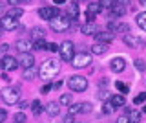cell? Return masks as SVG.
Here are the masks:
<instances>
[{
    "instance_id": "1",
    "label": "cell",
    "mask_w": 146,
    "mask_h": 123,
    "mask_svg": "<svg viewBox=\"0 0 146 123\" xmlns=\"http://www.w3.org/2000/svg\"><path fill=\"white\" fill-rule=\"evenodd\" d=\"M58 70H60V65H58V61H55V59H48V61H44L42 65H40V68H38V75L42 77V79L49 81V79H53V77L58 74Z\"/></svg>"
},
{
    "instance_id": "2",
    "label": "cell",
    "mask_w": 146,
    "mask_h": 123,
    "mask_svg": "<svg viewBox=\"0 0 146 123\" xmlns=\"http://www.w3.org/2000/svg\"><path fill=\"white\" fill-rule=\"evenodd\" d=\"M0 95H2L4 103L6 105H15L18 103V99H20V92H18V88L15 86H6V88L0 90Z\"/></svg>"
},
{
    "instance_id": "3",
    "label": "cell",
    "mask_w": 146,
    "mask_h": 123,
    "mask_svg": "<svg viewBox=\"0 0 146 123\" xmlns=\"http://www.w3.org/2000/svg\"><path fill=\"white\" fill-rule=\"evenodd\" d=\"M68 86H70L73 92H84L88 88V79L84 75H71L68 79Z\"/></svg>"
},
{
    "instance_id": "4",
    "label": "cell",
    "mask_w": 146,
    "mask_h": 123,
    "mask_svg": "<svg viewBox=\"0 0 146 123\" xmlns=\"http://www.w3.org/2000/svg\"><path fill=\"white\" fill-rule=\"evenodd\" d=\"M49 26H51V30L53 31H66V30H70V26H71V19L70 17H55L53 20H49Z\"/></svg>"
},
{
    "instance_id": "5",
    "label": "cell",
    "mask_w": 146,
    "mask_h": 123,
    "mask_svg": "<svg viewBox=\"0 0 146 123\" xmlns=\"http://www.w3.org/2000/svg\"><path fill=\"white\" fill-rule=\"evenodd\" d=\"M73 42L71 40H64V42L58 46V53H60V59L62 61H66V63H71V59L73 55H75V52H73Z\"/></svg>"
},
{
    "instance_id": "6",
    "label": "cell",
    "mask_w": 146,
    "mask_h": 123,
    "mask_svg": "<svg viewBox=\"0 0 146 123\" xmlns=\"http://www.w3.org/2000/svg\"><path fill=\"white\" fill-rule=\"evenodd\" d=\"M71 65L75 68H86V66L91 65V55H90V53H84V52L75 53L73 59H71Z\"/></svg>"
},
{
    "instance_id": "7",
    "label": "cell",
    "mask_w": 146,
    "mask_h": 123,
    "mask_svg": "<svg viewBox=\"0 0 146 123\" xmlns=\"http://www.w3.org/2000/svg\"><path fill=\"white\" fill-rule=\"evenodd\" d=\"M108 30H110V33H113V35H115V33H122V35H124V33H130V26H128V24H124V22H115V20H110L108 22Z\"/></svg>"
},
{
    "instance_id": "8",
    "label": "cell",
    "mask_w": 146,
    "mask_h": 123,
    "mask_svg": "<svg viewBox=\"0 0 146 123\" xmlns=\"http://www.w3.org/2000/svg\"><path fill=\"white\" fill-rule=\"evenodd\" d=\"M38 17L44 20H53L55 17H58V7L55 6H44L38 9Z\"/></svg>"
},
{
    "instance_id": "9",
    "label": "cell",
    "mask_w": 146,
    "mask_h": 123,
    "mask_svg": "<svg viewBox=\"0 0 146 123\" xmlns=\"http://www.w3.org/2000/svg\"><path fill=\"white\" fill-rule=\"evenodd\" d=\"M17 63L22 68H31V66H35V57L31 55L29 52H20L18 57H17Z\"/></svg>"
},
{
    "instance_id": "10",
    "label": "cell",
    "mask_w": 146,
    "mask_h": 123,
    "mask_svg": "<svg viewBox=\"0 0 146 123\" xmlns=\"http://www.w3.org/2000/svg\"><path fill=\"white\" fill-rule=\"evenodd\" d=\"M122 40H124L126 46H131V48H143L144 46V40L141 37H137V35H131V33H124Z\"/></svg>"
},
{
    "instance_id": "11",
    "label": "cell",
    "mask_w": 146,
    "mask_h": 123,
    "mask_svg": "<svg viewBox=\"0 0 146 123\" xmlns=\"http://www.w3.org/2000/svg\"><path fill=\"white\" fill-rule=\"evenodd\" d=\"M0 28L6 30V31H13V30L18 28V20L13 19V17H9V15H4L2 19H0Z\"/></svg>"
},
{
    "instance_id": "12",
    "label": "cell",
    "mask_w": 146,
    "mask_h": 123,
    "mask_svg": "<svg viewBox=\"0 0 146 123\" xmlns=\"http://www.w3.org/2000/svg\"><path fill=\"white\" fill-rule=\"evenodd\" d=\"M0 66H2L4 72H11V70H15L18 66V63H17V59L13 55H4L2 61H0Z\"/></svg>"
},
{
    "instance_id": "13",
    "label": "cell",
    "mask_w": 146,
    "mask_h": 123,
    "mask_svg": "<svg viewBox=\"0 0 146 123\" xmlns=\"http://www.w3.org/2000/svg\"><path fill=\"white\" fill-rule=\"evenodd\" d=\"M110 68H111L113 72H117V74H121V72L126 70V61L122 57H113L111 61H110Z\"/></svg>"
},
{
    "instance_id": "14",
    "label": "cell",
    "mask_w": 146,
    "mask_h": 123,
    "mask_svg": "<svg viewBox=\"0 0 146 123\" xmlns=\"http://www.w3.org/2000/svg\"><path fill=\"white\" fill-rule=\"evenodd\" d=\"M93 37L97 39V42H100V44H110L113 40V33H110V31H100L99 30Z\"/></svg>"
},
{
    "instance_id": "15",
    "label": "cell",
    "mask_w": 146,
    "mask_h": 123,
    "mask_svg": "<svg viewBox=\"0 0 146 123\" xmlns=\"http://www.w3.org/2000/svg\"><path fill=\"white\" fill-rule=\"evenodd\" d=\"M46 114L48 116H51V118H55V116H58V112H60V105H58L57 101H49L48 105H46Z\"/></svg>"
},
{
    "instance_id": "16",
    "label": "cell",
    "mask_w": 146,
    "mask_h": 123,
    "mask_svg": "<svg viewBox=\"0 0 146 123\" xmlns=\"http://www.w3.org/2000/svg\"><path fill=\"white\" fill-rule=\"evenodd\" d=\"M110 103H111L113 108H117V107H124L126 99H124V95H122V94H115V95L110 97Z\"/></svg>"
},
{
    "instance_id": "17",
    "label": "cell",
    "mask_w": 146,
    "mask_h": 123,
    "mask_svg": "<svg viewBox=\"0 0 146 123\" xmlns=\"http://www.w3.org/2000/svg\"><path fill=\"white\" fill-rule=\"evenodd\" d=\"M90 50H91V53H93V55H104V53L108 52V44L95 42V44H93V46H91Z\"/></svg>"
},
{
    "instance_id": "18",
    "label": "cell",
    "mask_w": 146,
    "mask_h": 123,
    "mask_svg": "<svg viewBox=\"0 0 146 123\" xmlns=\"http://www.w3.org/2000/svg\"><path fill=\"white\" fill-rule=\"evenodd\" d=\"M17 50H20V52H29V50H33V40H17Z\"/></svg>"
},
{
    "instance_id": "19",
    "label": "cell",
    "mask_w": 146,
    "mask_h": 123,
    "mask_svg": "<svg viewBox=\"0 0 146 123\" xmlns=\"http://www.w3.org/2000/svg\"><path fill=\"white\" fill-rule=\"evenodd\" d=\"M126 114H128V121H130V123H141V112L139 110L126 108Z\"/></svg>"
},
{
    "instance_id": "20",
    "label": "cell",
    "mask_w": 146,
    "mask_h": 123,
    "mask_svg": "<svg viewBox=\"0 0 146 123\" xmlns=\"http://www.w3.org/2000/svg\"><path fill=\"white\" fill-rule=\"evenodd\" d=\"M80 31H82L84 35H95V33L99 31V28H97V26L93 24V22H86V24H84V26L80 28Z\"/></svg>"
},
{
    "instance_id": "21",
    "label": "cell",
    "mask_w": 146,
    "mask_h": 123,
    "mask_svg": "<svg viewBox=\"0 0 146 123\" xmlns=\"http://www.w3.org/2000/svg\"><path fill=\"white\" fill-rule=\"evenodd\" d=\"M44 37H46V30L44 28L35 26V28L31 30V39H33V40H40V39H44Z\"/></svg>"
},
{
    "instance_id": "22",
    "label": "cell",
    "mask_w": 146,
    "mask_h": 123,
    "mask_svg": "<svg viewBox=\"0 0 146 123\" xmlns=\"http://www.w3.org/2000/svg\"><path fill=\"white\" fill-rule=\"evenodd\" d=\"M110 13H111V17H122V15L126 13V7L115 2V4L111 6V9H110Z\"/></svg>"
},
{
    "instance_id": "23",
    "label": "cell",
    "mask_w": 146,
    "mask_h": 123,
    "mask_svg": "<svg viewBox=\"0 0 146 123\" xmlns=\"http://www.w3.org/2000/svg\"><path fill=\"white\" fill-rule=\"evenodd\" d=\"M137 26H139L143 31H146V11H143V13L137 15Z\"/></svg>"
},
{
    "instance_id": "24",
    "label": "cell",
    "mask_w": 146,
    "mask_h": 123,
    "mask_svg": "<svg viewBox=\"0 0 146 123\" xmlns=\"http://www.w3.org/2000/svg\"><path fill=\"white\" fill-rule=\"evenodd\" d=\"M36 74H38V72L35 70V66H31V68H24V74H22V75H24V79L29 81V79H33Z\"/></svg>"
},
{
    "instance_id": "25",
    "label": "cell",
    "mask_w": 146,
    "mask_h": 123,
    "mask_svg": "<svg viewBox=\"0 0 146 123\" xmlns=\"http://www.w3.org/2000/svg\"><path fill=\"white\" fill-rule=\"evenodd\" d=\"M99 11H102V9H100V6H99V2H90L88 4V13H91V15H97Z\"/></svg>"
},
{
    "instance_id": "26",
    "label": "cell",
    "mask_w": 146,
    "mask_h": 123,
    "mask_svg": "<svg viewBox=\"0 0 146 123\" xmlns=\"http://www.w3.org/2000/svg\"><path fill=\"white\" fill-rule=\"evenodd\" d=\"M7 15H9V17H13V19H20V17L24 15V11H22L20 7H11V9L7 11Z\"/></svg>"
},
{
    "instance_id": "27",
    "label": "cell",
    "mask_w": 146,
    "mask_h": 123,
    "mask_svg": "<svg viewBox=\"0 0 146 123\" xmlns=\"http://www.w3.org/2000/svg\"><path fill=\"white\" fill-rule=\"evenodd\" d=\"M33 50H48V42H46V39L33 40Z\"/></svg>"
},
{
    "instance_id": "28",
    "label": "cell",
    "mask_w": 146,
    "mask_h": 123,
    "mask_svg": "<svg viewBox=\"0 0 146 123\" xmlns=\"http://www.w3.org/2000/svg\"><path fill=\"white\" fill-rule=\"evenodd\" d=\"M31 110H33V114H35V116H38V114L42 112V103H40L38 99H35V101L31 103Z\"/></svg>"
},
{
    "instance_id": "29",
    "label": "cell",
    "mask_w": 146,
    "mask_h": 123,
    "mask_svg": "<svg viewBox=\"0 0 146 123\" xmlns=\"http://www.w3.org/2000/svg\"><path fill=\"white\" fill-rule=\"evenodd\" d=\"M71 101H73L71 94H62L60 99H58V105H71Z\"/></svg>"
},
{
    "instance_id": "30",
    "label": "cell",
    "mask_w": 146,
    "mask_h": 123,
    "mask_svg": "<svg viewBox=\"0 0 146 123\" xmlns=\"http://www.w3.org/2000/svg\"><path fill=\"white\" fill-rule=\"evenodd\" d=\"M80 112H82V103H73V105H70V114H71V116L80 114Z\"/></svg>"
},
{
    "instance_id": "31",
    "label": "cell",
    "mask_w": 146,
    "mask_h": 123,
    "mask_svg": "<svg viewBox=\"0 0 146 123\" xmlns=\"http://www.w3.org/2000/svg\"><path fill=\"white\" fill-rule=\"evenodd\" d=\"M26 121H27V118H26L24 112H17L13 116V123H26Z\"/></svg>"
},
{
    "instance_id": "32",
    "label": "cell",
    "mask_w": 146,
    "mask_h": 123,
    "mask_svg": "<svg viewBox=\"0 0 146 123\" xmlns=\"http://www.w3.org/2000/svg\"><path fill=\"white\" fill-rule=\"evenodd\" d=\"M113 4H115V0H100L99 6H100V9H111Z\"/></svg>"
},
{
    "instance_id": "33",
    "label": "cell",
    "mask_w": 146,
    "mask_h": 123,
    "mask_svg": "<svg viewBox=\"0 0 146 123\" xmlns=\"http://www.w3.org/2000/svg\"><path fill=\"white\" fill-rule=\"evenodd\" d=\"M68 13H70V17L79 15V6H77V2H71V6L68 7Z\"/></svg>"
},
{
    "instance_id": "34",
    "label": "cell",
    "mask_w": 146,
    "mask_h": 123,
    "mask_svg": "<svg viewBox=\"0 0 146 123\" xmlns=\"http://www.w3.org/2000/svg\"><path fill=\"white\" fill-rule=\"evenodd\" d=\"M144 101H146V92H141L139 95H135V99H133L135 105H143Z\"/></svg>"
},
{
    "instance_id": "35",
    "label": "cell",
    "mask_w": 146,
    "mask_h": 123,
    "mask_svg": "<svg viewBox=\"0 0 146 123\" xmlns=\"http://www.w3.org/2000/svg\"><path fill=\"white\" fill-rule=\"evenodd\" d=\"M117 90H119V92H121L122 95H124V94H128V90H130V88H128V86L124 85V83H121V81H117Z\"/></svg>"
},
{
    "instance_id": "36",
    "label": "cell",
    "mask_w": 146,
    "mask_h": 123,
    "mask_svg": "<svg viewBox=\"0 0 146 123\" xmlns=\"http://www.w3.org/2000/svg\"><path fill=\"white\" fill-rule=\"evenodd\" d=\"M135 68H137L139 72H144V70H146V63L143 61V59H137V61H135Z\"/></svg>"
},
{
    "instance_id": "37",
    "label": "cell",
    "mask_w": 146,
    "mask_h": 123,
    "mask_svg": "<svg viewBox=\"0 0 146 123\" xmlns=\"http://www.w3.org/2000/svg\"><path fill=\"white\" fill-rule=\"evenodd\" d=\"M48 52H58V44L57 42H48Z\"/></svg>"
},
{
    "instance_id": "38",
    "label": "cell",
    "mask_w": 146,
    "mask_h": 123,
    "mask_svg": "<svg viewBox=\"0 0 146 123\" xmlns=\"http://www.w3.org/2000/svg\"><path fill=\"white\" fill-rule=\"evenodd\" d=\"M111 110H113L111 103H104V114H111Z\"/></svg>"
},
{
    "instance_id": "39",
    "label": "cell",
    "mask_w": 146,
    "mask_h": 123,
    "mask_svg": "<svg viewBox=\"0 0 146 123\" xmlns=\"http://www.w3.org/2000/svg\"><path fill=\"white\" fill-rule=\"evenodd\" d=\"M82 112H91V103H82Z\"/></svg>"
},
{
    "instance_id": "40",
    "label": "cell",
    "mask_w": 146,
    "mask_h": 123,
    "mask_svg": "<svg viewBox=\"0 0 146 123\" xmlns=\"http://www.w3.org/2000/svg\"><path fill=\"white\" fill-rule=\"evenodd\" d=\"M6 118H7V112L4 110V108H0V123H4V121H6Z\"/></svg>"
},
{
    "instance_id": "41",
    "label": "cell",
    "mask_w": 146,
    "mask_h": 123,
    "mask_svg": "<svg viewBox=\"0 0 146 123\" xmlns=\"http://www.w3.org/2000/svg\"><path fill=\"white\" fill-rule=\"evenodd\" d=\"M22 2H24V0H7V4H9V6H13V7H17L18 4H22Z\"/></svg>"
},
{
    "instance_id": "42",
    "label": "cell",
    "mask_w": 146,
    "mask_h": 123,
    "mask_svg": "<svg viewBox=\"0 0 146 123\" xmlns=\"http://www.w3.org/2000/svg\"><path fill=\"white\" fill-rule=\"evenodd\" d=\"M117 123H130V121H128V116H119Z\"/></svg>"
},
{
    "instance_id": "43",
    "label": "cell",
    "mask_w": 146,
    "mask_h": 123,
    "mask_svg": "<svg viewBox=\"0 0 146 123\" xmlns=\"http://www.w3.org/2000/svg\"><path fill=\"white\" fill-rule=\"evenodd\" d=\"M49 90H51V85H44L42 88H40V92H42V94H48Z\"/></svg>"
},
{
    "instance_id": "44",
    "label": "cell",
    "mask_w": 146,
    "mask_h": 123,
    "mask_svg": "<svg viewBox=\"0 0 146 123\" xmlns=\"http://www.w3.org/2000/svg\"><path fill=\"white\" fill-rule=\"evenodd\" d=\"M117 4H121V6H130V2L131 0H115Z\"/></svg>"
},
{
    "instance_id": "45",
    "label": "cell",
    "mask_w": 146,
    "mask_h": 123,
    "mask_svg": "<svg viewBox=\"0 0 146 123\" xmlns=\"http://www.w3.org/2000/svg\"><path fill=\"white\" fill-rule=\"evenodd\" d=\"M99 97H100V99H108V97H110V94L106 92V90H104V92H100V94H99Z\"/></svg>"
},
{
    "instance_id": "46",
    "label": "cell",
    "mask_w": 146,
    "mask_h": 123,
    "mask_svg": "<svg viewBox=\"0 0 146 123\" xmlns=\"http://www.w3.org/2000/svg\"><path fill=\"white\" fill-rule=\"evenodd\" d=\"M60 86H62V81H60V79H58V81H55V83H53V88H57V90H58Z\"/></svg>"
},
{
    "instance_id": "47",
    "label": "cell",
    "mask_w": 146,
    "mask_h": 123,
    "mask_svg": "<svg viewBox=\"0 0 146 123\" xmlns=\"http://www.w3.org/2000/svg\"><path fill=\"white\" fill-rule=\"evenodd\" d=\"M7 50H9V46H7V44H2V46H0V52H2V53H6Z\"/></svg>"
},
{
    "instance_id": "48",
    "label": "cell",
    "mask_w": 146,
    "mask_h": 123,
    "mask_svg": "<svg viewBox=\"0 0 146 123\" xmlns=\"http://www.w3.org/2000/svg\"><path fill=\"white\" fill-rule=\"evenodd\" d=\"M64 123H75V121H73V116H71V114L66 118V120H64Z\"/></svg>"
},
{
    "instance_id": "49",
    "label": "cell",
    "mask_w": 146,
    "mask_h": 123,
    "mask_svg": "<svg viewBox=\"0 0 146 123\" xmlns=\"http://www.w3.org/2000/svg\"><path fill=\"white\" fill-rule=\"evenodd\" d=\"M53 2L57 4V6H60V4H64V2H66V0H53Z\"/></svg>"
},
{
    "instance_id": "50",
    "label": "cell",
    "mask_w": 146,
    "mask_h": 123,
    "mask_svg": "<svg viewBox=\"0 0 146 123\" xmlns=\"http://www.w3.org/2000/svg\"><path fill=\"white\" fill-rule=\"evenodd\" d=\"M27 105H29V103H27V101H22V103H20V108H26Z\"/></svg>"
},
{
    "instance_id": "51",
    "label": "cell",
    "mask_w": 146,
    "mask_h": 123,
    "mask_svg": "<svg viewBox=\"0 0 146 123\" xmlns=\"http://www.w3.org/2000/svg\"><path fill=\"white\" fill-rule=\"evenodd\" d=\"M139 4L141 6H146V0H139Z\"/></svg>"
},
{
    "instance_id": "52",
    "label": "cell",
    "mask_w": 146,
    "mask_h": 123,
    "mask_svg": "<svg viewBox=\"0 0 146 123\" xmlns=\"http://www.w3.org/2000/svg\"><path fill=\"white\" fill-rule=\"evenodd\" d=\"M0 13H4V4L0 2Z\"/></svg>"
},
{
    "instance_id": "53",
    "label": "cell",
    "mask_w": 146,
    "mask_h": 123,
    "mask_svg": "<svg viewBox=\"0 0 146 123\" xmlns=\"http://www.w3.org/2000/svg\"><path fill=\"white\" fill-rule=\"evenodd\" d=\"M143 112H146V105H144V107H143Z\"/></svg>"
},
{
    "instance_id": "54",
    "label": "cell",
    "mask_w": 146,
    "mask_h": 123,
    "mask_svg": "<svg viewBox=\"0 0 146 123\" xmlns=\"http://www.w3.org/2000/svg\"><path fill=\"white\" fill-rule=\"evenodd\" d=\"M0 33H2V28H0Z\"/></svg>"
}]
</instances>
